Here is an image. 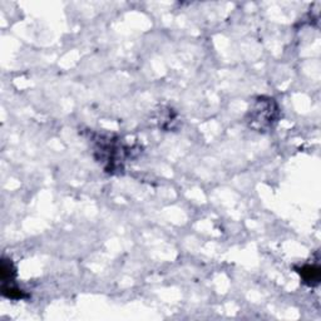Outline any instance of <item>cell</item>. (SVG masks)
Instances as JSON below:
<instances>
[{
    "instance_id": "cell-1",
    "label": "cell",
    "mask_w": 321,
    "mask_h": 321,
    "mask_svg": "<svg viewBox=\"0 0 321 321\" xmlns=\"http://www.w3.org/2000/svg\"><path fill=\"white\" fill-rule=\"evenodd\" d=\"M278 118V108L273 98L260 97L248 113V123L255 130L264 132L273 128Z\"/></svg>"
},
{
    "instance_id": "cell-2",
    "label": "cell",
    "mask_w": 321,
    "mask_h": 321,
    "mask_svg": "<svg viewBox=\"0 0 321 321\" xmlns=\"http://www.w3.org/2000/svg\"><path fill=\"white\" fill-rule=\"evenodd\" d=\"M297 273L309 286H316L320 282V267L316 265H304Z\"/></svg>"
},
{
    "instance_id": "cell-3",
    "label": "cell",
    "mask_w": 321,
    "mask_h": 321,
    "mask_svg": "<svg viewBox=\"0 0 321 321\" xmlns=\"http://www.w3.org/2000/svg\"><path fill=\"white\" fill-rule=\"evenodd\" d=\"M14 275H15V271H14L13 264L9 260L4 259L3 264H1V280H3V283L13 280Z\"/></svg>"
},
{
    "instance_id": "cell-4",
    "label": "cell",
    "mask_w": 321,
    "mask_h": 321,
    "mask_svg": "<svg viewBox=\"0 0 321 321\" xmlns=\"http://www.w3.org/2000/svg\"><path fill=\"white\" fill-rule=\"evenodd\" d=\"M1 291H3L4 296L9 297V299H24L25 297L24 292L22 290L16 289V287L8 285V283H3Z\"/></svg>"
}]
</instances>
